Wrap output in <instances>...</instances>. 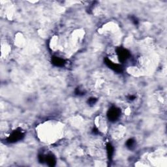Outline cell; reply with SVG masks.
Segmentation results:
<instances>
[{"label": "cell", "mask_w": 167, "mask_h": 167, "mask_svg": "<svg viewBox=\"0 0 167 167\" xmlns=\"http://www.w3.org/2000/svg\"><path fill=\"white\" fill-rule=\"evenodd\" d=\"M120 112L119 111L118 109L116 108H113L111 110H110L108 112V116L109 119L111 120H116L119 118Z\"/></svg>", "instance_id": "obj_1"}]
</instances>
